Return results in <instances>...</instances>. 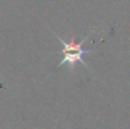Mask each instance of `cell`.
I'll list each match as a JSON object with an SVG mask.
<instances>
[{
    "label": "cell",
    "mask_w": 130,
    "mask_h": 129,
    "mask_svg": "<svg viewBox=\"0 0 130 129\" xmlns=\"http://www.w3.org/2000/svg\"><path fill=\"white\" fill-rule=\"evenodd\" d=\"M56 37H57V39L59 40V42L63 45V49L59 52V54L63 55V58H62V61L59 62L58 68L59 66H62V65H64V64H69L70 69H73L74 64H75L76 62H81L83 65H86L88 68V65L85 63V61L82 59V56L85 54H89V53H91L90 50L83 49L82 48L83 42L86 41V39L87 38H85L81 42H79V43H75L73 39H71V42L67 43V42H65L64 40H62V38H59L58 36H56Z\"/></svg>",
    "instance_id": "1"
}]
</instances>
